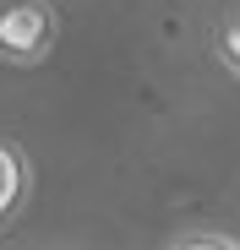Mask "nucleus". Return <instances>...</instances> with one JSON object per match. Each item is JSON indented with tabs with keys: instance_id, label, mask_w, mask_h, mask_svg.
Wrapping results in <instances>:
<instances>
[{
	"instance_id": "nucleus-2",
	"label": "nucleus",
	"mask_w": 240,
	"mask_h": 250,
	"mask_svg": "<svg viewBox=\"0 0 240 250\" xmlns=\"http://www.w3.org/2000/svg\"><path fill=\"white\" fill-rule=\"evenodd\" d=\"M17 196H22V163H17V152L0 147V218L17 207Z\"/></svg>"
},
{
	"instance_id": "nucleus-4",
	"label": "nucleus",
	"mask_w": 240,
	"mask_h": 250,
	"mask_svg": "<svg viewBox=\"0 0 240 250\" xmlns=\"http://www.w3.org/2000/svg\"><path fill=\"white\" fill-rule=\"evenodd\" d=\"M224 60L240 71V11L229 17V27H224Z\"/></svg>"
},
{
	"instance_id": "nucleus-3",
	"label": "nucleus",
	"mask_w": 240,
	"mask_h": 250,
	"mask_svg": "<svg viewBox=\"0 0 240 250\" xmlns=\"http://www.w3.org/2000/svg\"><path fill=\"white\" fill-rule=\"evenodd\" d=\"M180 250H235V239H218V234H186V239H175Z\"/></svg>"
},
{
	"instance_id": "nucleus-1",
	"label": "nucleus",
	"mask_w": 240,
	"mask_h": 250,
	"mask_svg": "<svg viewBox=\"0 0 240 250\" xmlns=\"http://www.w3.org/2000/svg\"><path fill=\"white\" fill-rule=\"evenodd\" d=\"M55 49V11L44 0H6L0 6V60L38 65Z\"/></svg>"
}]
</instances>
